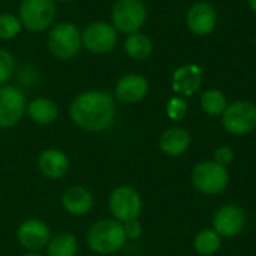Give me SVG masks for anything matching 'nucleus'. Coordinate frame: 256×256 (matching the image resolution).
<instances>
[{
    "mask_svg": "<svg viewBox=\"0 0 256 256\" xmlns=\"http://www.w3.org/2000/svg\"><path fill=\"white\" fill-rule=\"evenodd\" d=\"M200 102H201V108L204 110V112L208 114V116H213V117L222 116L224 111L228 106L225 94L220 90H216V88L204 92L201 94Z\"/></svg>",
    "mask_w": 256,
    "mask_h": 256,
    "instance_id": "5701e85b",
    "label": "nucleus"
},
{
    "mask_svg": "<svg viewBox=\"0 0 256 256\" xmlns=\"http://www.w3.org/2000/svg\"><path fill=\"white\" fill-rule=\"evenodd\" d=\"M146 20L147 8L142 0H117L111 8V24L118 33L140 32Z\"/></svg>",
    "mask_w": 256,
    "mask_h": 256,
    "instance_id": "0eeeda50",
    "label": "nucleus"
},
{
    "mask_svg": "<svg viewBox=\"0 0 256 256\" xmlns=\"http://www.w3.org/2000/svg\"><path fill=\"white\" fill-rule=\"evenodd\" d=\"M22 32V24L18 15L0 14V40H12Z\"/></svg>",
    "mask_w": 256,
    "mask_h": 256,
    "instance_id": "b1692460",
    "label": "nucleus"
},
{
    "mask_svg": "<svg viewBox=\"0 0 256 256\" xmlns=\"http://www.w3.org/2000/svg\"><path fill=\"white\" fill-rule=\"evenodd\" d=\"M26 114L38 124L46 126L57 120L58 117V106L57 104L50 98H36L27 104Z\"/></svg>",
    "mask_w": 256,
    "mask_h": 256,
    "instance_id": "6ab92c4d",
    "label": "nucleus"
},
{
    "mask_svg": "<svg viewBox=\"0 0 256 256\" xmlns=\"http://www.w3.org/2000/svg\"><path fill=\"white\" fill-rule=\"evenodd\" d=\"M81 36L82 46L94 56L108 54L114 51L118 44V32L111 22L104 20L88 22L84 30H81Z\"/></svg>",
    "mask_w": 256,
    "mask_h": 256,
    "instance_id": "423d86ee",
    "label": "nucleus"
},
{
    "mask_svg": "<svg viewBox=\"0 0 256 256\" xmlns=\"http://www.w3.org/2000/svg\"><path fill=\"white\" fill-rule=\"evenodd\" d=\"M190 134L184 128H170L164 130L159 136V148L164 154L177 158L184 154L190 147Z\"/></svg>",
    "mask_w": 256,
    "mask_h": 256,
    "instance_id": "f3484780",
    "label": "nucleus"
},
{
    "mask_svg": "<svg viewBox=\"0 0 256 256\" xmlns=\"http://www.w3.org/2000/svg\"><path fill=\"white\" fill-rule=\"evenodd\" d=\"M57 2L56 0H20L18 18L22 28L32 33H42L56 24Z\"/></svg>",
    "mask_w": 256,
    "mask_h": 256,
    "instance_id": "20e7f679",
    "label": "nucleus"
},
{
    "mask_svg": "<svg viewBox=\"0 0 256 256\" xmlns=\"http://www.w3.org/2000/svg\"><path fill=\"white\" fill-rule=\"evenodd\" d=\"M225 130L234 136H243L256 129V105L249 100H237L222 114Z\"/></svg>",
    "mask_w": 256,
    "mask_h": 256,
    "instance_id": "1a4fd4ad",
    "label": "nucleus"
},
{
    "mask_svg": "<svg viewBox=\"0 0 256 256\" xmlns=\"http://www.w3.org/2000/svg\"><path fill=\"white\" fill-rule=\"evenodd\" d=\"M24 256H44V255H40L39 252H27Z\"/></svg>",
    "mask_w": 256,
    "mask_h": 256,
    "instance_id": "c756f323",
    "label": "nucleus"
},
{
    "mask_svg": "<svg viewBox=\"0 0 256 256\" xmlns=\"http://www.w3.org/2000/svg\"><path fill=\"white\" fill-rule=\"evenodd\" d=\"M86 242L92 252L99 255H111L122 250L128 238L122 222L116 219H100L90 226Z\"/></svg>",
    "mask_w": 256,
    "mask_h": 256,
    "instance_id": "f03ea898",
    "label": "nucleus"
},
{
    "mask_svg": "<svg viewBox=\"0 0 256 256\" xmlns=\"http://www.w3.org/2000/svg\"><path fill=\"white\" fill-rule=\"evenodd\" d=\"M186 22L192 33L198 36H206L214 30L218 22V15L210 3L196 2L189 8L186 15Z\"/></svg>",
    "mask_w": 256,
    "mask_h": 256,
    "instance_id": "4468645a",
    "label": "nucleus"
},
{
    "mask_svg": "<svg viewBox=\"0 0 256 256\" xmlns=\"http://www.w3.org/2000/svg\"><path fill=\"white\" fill-rule=\"evenodd\" d=\"M116 98L106 90H86L69 105L70 120L87 132H104L116 120Z\"/></svg>",
    "mask_w": 256,
    "mask_h": 256,
    "instance_id": "f257e3e1",
    "label": "nucleus"
},
{
    "mask_svg": "<svg viewBox=\"0 0 256 256\" xmlns=\"http://www.w3.org/2000/svg\"><path fill=\"white\" fill-rule=\"evenodd\" d=\"M246 213L244 210L234 202L220 206L213 214V230L222 238L238 237L246 228Z\"/></svg>",
    "mask_w": 256,
    "mask_h": 256,
    "instance_id": "9b49d317",
    "label": "nucleus"
},
{
    "mask_svg": "<svg viewBox=\"0 0 256 256\" xmlns=\"http://www.w3.org/2000/svg\"><path fill=\"white\" fill-rule=\"evenodd\" d=\"M220 248L222 237L213 228L201 230L194 238V249L198 255L213 256L220 250Z\"/></svg>",
    "mask_w": 256,
    "mask_h": 256,
    "instance_id": "412c9836",
    "label": "nucleus"
},
{
    "mask_svg": "<svg viewBox=\"0 0 256 256\" xmlns=\"http://www.w3.org/2000/svg\"><path fill=\"white\" fill-rule=\"evenodd\" d=\"M236 159V153L230 146H220L214 150L213 153V160L225 168H228Z\"/></svg>",
    "mask_w": 256,
    "mask_h": 256,
    "instance_id": "bb28decb",
    "label": "nucleus"
},
{
    "mask_svg": "<svg viewBox=\"0 0 256 256\" xmlns=\"http://www.w3.org/2000/svg\"><path fill=\"white\" fill-rule=\"evenodd\" d=\"M27 110V99L21 88L15 86H0V129L16 126Z\"/></svg>",
    "mask_w": 256,
    "mask_h": 256,
    "instance_id": "9d476101",
    "label": "nucleus"
},
{
    "mask_svg": "<svg viewBox=\"0 0 256 256\" xmlns=\"http://www.w3.org/2000/svg\"><path fill=\"white\" fill-rule=\"evenodd\" d=\"M123 46H124L128 57H130L132 60H136V62L147 60L153 52V40L150 39V36H147L146 33H141V32L128 34Z\"/></svg>",
    "mask_w": 256,
    "mask_h": 256,
    "instance_id": "aec40b11",
    "label": "nucleus"
},
{
    "mask_svg": "<svg viewBox=\"0 0 256 256\" xmlns=\"http://www.w3.org/2000/svg\"><path fill=\"white\" fill-rule=\"evenodd\" d=\"M108 207L112 218L124 224L140 218L142 212V200L135 188L129 184H120L110 194Z\"/></svg>",
    "mask_w": 256,
    "mask_h": 256,
    "instance_id": "6e6552de",
    "label": "nucleus"
},
{
    "mask_svg": "<svg viewBox=\"0 0 256 256\" xmlns=\"http://www.w3.org/2000/svg\"><path fill=\"white\" fill-rule=\"evenodd\" d=\"M15 74V58L10 51L0 46V86H4Z\"/></svg>",
    "mask_w": 256,
    "mask_h": 256,
    "instance_id": "393cba45",
    "label": "nucleus"
},
{
    "mask_svg": "<svg viewBox=\"0 0 256 256\" xmlns=\"http://www.w3.org/2000/svg\"><path fill=\"white\" fill-rule=\"evenodd\" d=\"M255 44H256V38H255Z\"/></svg>",
    "mask_w": 256,
    "mask_h": 256,
    "instance_id": "2f4dec72",
    "label": "nucleus"
},
{
    "mask_svg": "<svg viewBox=\"0 0 256 256\" xmlns=\"http://www.w3.org/2000/svg\"><path fill=\"white\" fill-rule=\"evenodd\" d=\"M16 240L28 252H39L51 240L50 226L40 219H27L16 230Z\"/></svg>",
    "mask_w": 256,
    "mask_h": 256,
    "instance_id": "f8f14e48",
    "label": "nucleus"
},
{
    "mask_svg": "<svg viewBox=\"0 0 256 256\" xmlns=\"http://www.w3.org/2000/svg\"><path fill=\"white\" fill-rule=\"evenodd\" d=\"M202 82V69L198 64L189 63L177 68L172 74L171 87L182 98L195 94Z\"/></svg>",
    "mask_w": 256,
    "mask_h": 256,
    "instance_id": "2eb2a0df",
    "label": "nucleus"
},
{
    "mask_svg": "<svg viewBox=\"0 0 256 256\" xmlns=\"http://www.w3.org/2000/svg\"><path fill=\"white\" fill-rule=\"evenodd\" d=\"M148 93V81L140 74H126L120 76L114 88L116 100L123 104H138Z\"/></svg>",
    "mask_w": 256,
    "mask_h": 256,
    "instance_id": "ddd939ff",
    "label": "nucleus"
},
{
    "mask_svg": "<svg viewBox=\"0 0 256 256\" xmlns=\"http://www.w3.org/2000/svg\"><path fill=\"white\" fill-rule=\"evenodd\" d=\"M38 168L44 177L57 180L64 177L69 171V159L58 148H46L38 159Z\"/></svg>",
    "mask_w": 256,
    "mask_h": 256,
    "instance_id": "a211bd4d",
    "label": "nucleus"
},
{
    "mask_svg": "<svg viewBox=\"0 0 256 256\" xmlns=\"http://www.w3.org/2000/svg\"><path fill=\"white\" fill-rule=\"evenodd\" d=\"M8 2H9V0H8Z\"/></svg>",
    "mask_w": 256,
    "mask_h": 256,
    "instance_id": "473e14b6",
    "label": "nucleus"
},
{
    "mask_svg": "<svg viewBox=\"0 0 256 256\" xmlns=\"http://www.w3.org/2000/svg\"><path fill=\"white\" fill-rule=\"evenodd\" d=\"M56 2H60V3H69V2H75V0H56Z\"/></svg>",
    "mask_w": 256,
    "mask_h": 256,
    "instance_id": "7c9ffc66",
    "label": "nucleus"
},
{
    "mask_svg": "<svg viewBox=\"0 0 256 256\" xmlns=\"http://www.w3.org/2000/svg\"><path fill=\"white\" fill-rule=\"evenodd\" d=\"M249 2V6H250V9L254 10L256 14V0H248Z\"/></svg>",
    "mask_w": 256,
    "mask_h": 256,
    "instance_id": "c85d7f7f",
    "label": "nucleus"
},
{
    "mask_svg": "<svg viewBox=\"0 0 256 256\" xmlns=\"http://www.w3.org/2000/svg\"><path fill=\"white\" fill-rule=\"evenodd\" d=\"M62 206L72 216H84L92 212L94 198L84 186H70L62 195Z\"/></svg>",
    "mask_w": 256,
    "mask_h": 256,
    "instance_id": "dca6fc26",
    "label": "nucleus"
},
{
    "mask_svg": "<svg viewBox=\"0 0 256 256\" xmlns=\"http://www.w3.org/2000/svg\"><path fill=\"white\" fill-rule=\"evenodd\" d=\"M78 252V240L70 232H60L51 237L46 246V256H75Z\"/></svg>",
    "mask_w": 256,
    "mask_h": 256,
    "instance_id": "4be33fe9",
    "label": "nucleus"
},
{
    "mask_svg": "<svg viewBox=\"0 0 256 256\" xmlns=\"http://www.w3.org/2000/svg\"><path fill=\"white\" fill-rule=\"evenodd\" d=\"M188 110H189V105H188L186 99L182 96H174L166 104V116L172 122L183 120L188 116Z\"/></svg>",
    "mask_w": 256,
    "mask_h": 256,
    "instance_id": "a878e982",
    "label": "nucleus"
},
{
    "mask_svg": "<svg viewBox=\"0 0 256 256\" xmlns=\"http://www.w3.org/2000/svg\"><path fill=\"white\" fill-rule=\"evenodd\" d=\"M123 230L128 240H136L142 236V224L138 219H132L123 224Z\"/></svg>",
    "mask_w": 256,
    "mask_h": 256,
    "instance_id": "cd10ccee",
    "label": "nucleus"
},
{
    "mask_svg": "<svg viewBox=\"0 0 256 256\" xmlns=\"http://www.w3.org/2000/svg\"><path fill=\"white\" fill-rule=\"evenodd\" d=\"M192 184L202 195H219L230 184L228 168L214 160H202L192 170Z\"/></svg>",
    "mask_w": 256,
    "mask_h": 256,
    "instance_id": "39448f33",
    "label": "nucleus"
},
{
    "mask_svg": "<svg viewBox=\"0 0 256 256\" xmlns=\"http://www.w3.org/2000/svg\"><path fill=\"white\" fill-rule=\"evenodd\" d=\"M46 46L57 60L69 62L75 58L82 48L81 30L70 21L56 22L48 32Z\"/></svg>",
    "mask_w": 256,
    "mask_h": 256,
    "instance_id": "7ed1b4c3",
    "label": "nucleus"
}]
</instances>
